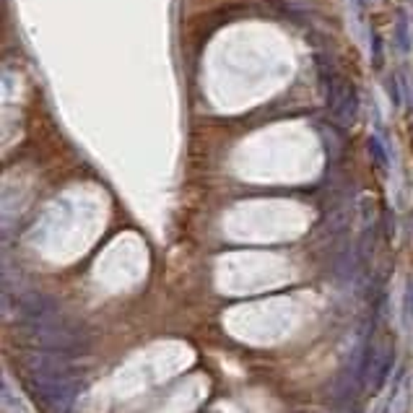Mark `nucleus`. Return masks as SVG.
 Returning <instances> with one entry per match:
<instances>
[{"instance_id": "nucleus-1", "label": "nucleus", "mask_w": 413, "mask_h": 413, "mask_svg": "<svg viewBox=\"0 0 413 413\" xmlns=\"http://www.w3.org/2000/svg\"><path fill=\"white\" fill-rule=\"evenodd\" d=\"M21 341L40 351H57V354H73L88 343V333L78 325H63L60 320L42 322V325H24L18 330Z\"/></svg>"}, {"instance_id": "nucleus-2", "label": "nucleus", "mask_w": 413, "mask_h": 413, "mask_svg": "<svg viewBox=\"0 0 413 413\" xmlns=\"http://www.w3.org/2000/svg\"><path fill=\"white\" fill-rule=\"evenodd\" d=\"M29 390L50 413H71L76 397H78V380H60V377H45V374H29Z\"/></svg>"}, {"instance_id": "nucleus-3", "label": "nucleus", "mask_w": 413, "mask_h": 413, "mask_svg": "<svg viewBox=\"0 0 413 413\" xmlns=\"http://www.w3.org/2000/svg\"><path fill=\"white\" fill-rule=\"evenodd\" d=\"M21 361L32 374L60 377V380H76V374H78L68 354H57V351H26V354H21Z\"/></svg>"}, {"instance_id": "nucleus-4", "label": "nucleus", "mask_w": 413, "mask_h": 413, "mask_svg": "<svg viewBox=\"0 0 413 413\" xmlns=\"http://www.w3.org/2000/svg\"><path fill=\"white\" fill-rule=\"evenodd\" d=\"M16 310L26 325H42V322H52L60 318V307L52 296L42 294V291H29V294L18 296Z\"/></svg>"}, {"instance_id": "nucleus-5", "label": "nucleus", "mask_w": 413, "mask_h": 413, "mask_svg": "<svg viewBox=\"0 0 413 413\" xmlns=\"http://www.w3.org/2000/svg\"><path fill=\"white\" fill-rule=\"evenodd\" d=\"M392 349H390L388 343H374V349H369V356H366V372H364V382L366 388L377 392V390L385 385L390 374V366H392Z\"/></svg>"}, {"instance_id": "nucleus-6", "label": "nucleus", "mask_w": 413, "mask_h": 413, "mask_svg": "<svg viewBox=\"0 0 413 413\" xmlns=\"http://www.w3.org/2000/svg\"><path fill=\"white\" fill-rule=\"evenodd\" d=\"M408 405H411V382H408V377H403L400 385L392 390V397H390L388 403V413H405Z\"/></svg>"}, {"instance_id": "nucleus-7", "label": "nucleus", "mask_w": 413, "mask_h": 413, "mask_svg": "<svg viewBox=\"0 0 413 413\" xmlns=\"http://www.w3.org/2000/svg\"><path fill=\"white\" fill-rule=\"evenodd\" d=\"M369 151H372V159H374V164L380 169H388V164H390V159H388V151H385V146H382V141L374 135V138H369Z\"/></svg>"}, {"instance_id": "nucleus-8", "label": "nucleus", "mask_w": 413, "mask_h": 413, "mask_svg": "<svg viewBox=\"0 0 413 413\" xmlns=\"http://www.w3.org/2000/svg\"><path fill=\"white\" fill-rule=\"evenodd\" d=\"M395 34H397V45H400V52H408V50H411V37H408V24H405V16H400V21H397Z\"/></svg>"}, {"instance_id": "nucleus-9", "label": "nucleus", "mask_w": 413, "mask_h": 413, "mask_svg": "<svg viewBox=\"0 0 413 413\" xmlns=\"http://www.w3.org/2000/svg\"><path fill=\"white\" fill-rule=\"evenodd\" d=\"M372 40H374V47H372V63H374V68H382V60H385V55H382V42H380V37H377V34H374Z\"/></svg>"}, {"instance_id": "nucleus-10", "label": "nucleus", "mask_w": 413, "mask_h": 413, "mask_svg": "<svg viewBox=\"0 0 413 413\" xmlns=\"http://www.w3.org/2000/svg\"><path fill=\"white\" fill-rule=\"evenodd\" d=\"M405 320L413 322V281L405 289Z\"/></svg>"}, {"instance_id": "nucleus-11", "label": "nucleus", "mask_w": 413, "mask_h": 413, "mask_svg": "<svg viewBox=\"0 0 413 413\" xmlns=\"http://www.w3.org/2000/svg\"><path fill=\"white\" fill-rule=\"evenodd\" d=\"M388 96H390V102L395 104V107H400V91H397L395 78H390V81H388Z\"/></svg>"}]
</instances>
